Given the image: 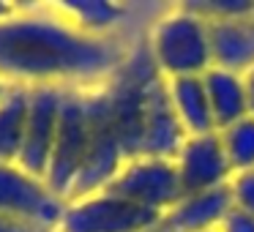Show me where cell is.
Here are the masks:
<instances>
[{
    "mask_svg": "<svg viewBox=\"0 0 254 232\" xmlns=\"http://www.w3.org/2000/svg\"><path fill=\"white\" fill-rule=\"evenodd\" d=\"M123 52L107 36L79 30L61 14H17L0 19V79L22 88H77L107 79Z\"/></svg>",
    "mask_w": 254,
    "mask_h": 232,
    "instance_id": "cell-1",
    "label": "cell"
},
{
    "mask_svg": "<svg viewBox=\"0 0 254 232\" xmlns=\"http://www.w3.org/2000/svg\"><path fill=\"white\" fill-rule=\"evenodd\" d=\"M150 55L164 79L202 77L213 68L210 22L189 8L170 14L156 25L150 39Z\"/></svg>",
    "mask_w": 254,
    "mask_h": 232,
    "instance_id": "cell-2",
    "label": "cell"
},
{
    "mask_svg": "<svg viewBox=\"0 0 254 232\" xmlns=\"http://www.w3.org/2000/svg\"><path fill=\"white\" fill-rule=\"evenodd\" d=\"M90 139H93V120H90L88 90L66 88L58 139L44 175V183L50 186V191L66 202L74 197V186H77L79 170H82L85 156L90 150Z\"/></svg>",
    "mask_w": 254,
    "mask_h": 232,
    "instance_id": "cell-3",
    "label": "cell"
},
{
    "mask_svg": "<svg viewBox=\"0 0 254 232\" xmlns=\"http://www.w3.org/2000/svg\"><path fill=\"white\" fill-rule=\"evenodd\" d=\"M107 191L118 194V197L128 199V202L139 205V208L150 210V213L164 219L183 197V186L178 177V167L172 159H150V156H139V159L126 161L121 175L112 180Z\"/></svg>",
    "mask_w": 254,
    "mask_h": 232,
    "instance_id": "cell-4",
    "label": "cell"
},
{
    "mask_svg": "<svg viewBox=\"0 0 254 232\" xmlns=\"http://www.w3.org/2000/svg\"><path fill=\"white\" fill-rule=\"evenodd\" d=\"M88 101H90V120H93V139H90V150H88V156H85L82 170H79L71 199L107 191V188L112 186V180L121 175V170L126 167V156H123L115 126H112L104 90L88 93ZM71 199H68V202H71Z\"/></svg>",
    "mask_w": 254,
    "mask_h": 232,
    "instance_id": "cell-5",
    "label": "cell"
},
{
    "mask_svg": "<svg viewBox=\"0 0 254 232\" xmlns=\"http://www.w3.org/2000/svg\"><path fill=\"white\" fill-rule=\"evenodd\" d=\"M156 221H161V216L112 191H99L66 202L58 232H142Z\"/></svg>",
    "mask_w": 254,
    "mask_h": 232,
    "instance_id": "cell-6",
    "label": "cell"
},
{
    "mask_svg": "<svg viewBox=\"0 0 254 232\" xmlns=\"http://www.w3.org/2000/svg\"><path fill=\"white\" fill-rule=\"evenodd\" d=\"M0 213L58 232L66 213V199L55 197L41 177L25 172L19 164H0Z\"/></svg>",
    "mask_w": 254,
    "mask_h": 232,
    "instance_id": "cell-7",
    "label": "cell"
},
{
    "mask_svg": "<svg viewBox=\"0 0 254 232\" xmlns=\"http://www.w3.org/2000/svg\"><path fill=\"white\" fill-rule=\"evenodd\" d=\"M66 88L61 85H39L30 88L28 99V123H25V142L17 164L25 172L44 180L47 167L52 159V148L58 139V126H61V112Z\"/></svg>",
    "mask_w": 254,
    "mask_h": 232,
    "instance_id": "cell-8",
    "label": "cell"
},
{
    "mask_svg": "<svg viewBox=\"0 0 254 232\" xmlns=\"http://www.w3.org/2000/svg\"><path fill=\"white\" fill-rule=\"evenodd\" d=\"M175 167H178L183 194L230 186L232 175H235L230 167V159L224 153L219 131L186 137V142L181 145V150L175 156Z\"/></svg>",
    "mask_w": 254,
    "mask_h": 232,
    "instance_id": "cell-9",
    "label": "cell"
},
{
    "mask_svg": "<svg viewBox=\"0 0 254 232\" xmlns=\"http://www.w3.org/2000/svg\"><path fill=\"white\" fill-rule=\"evenodd\" d=\"M186 142L181 120L170 101V88L161 77L150 88L148 104H145V120H142V156L150 159H172L175 161L181 145Z\"/></svg>",
    "mask_w": 254,
    "mask_h": 232,
    "instance_id": "cell-10",
    "label": "cell"
},
{
    "mask_svg": "<svg viewBox=\"0 0 254 232\" xmlns=\"http://www.w3.org/2000/svg\"><path fill=\"white\" fill-rule=\"evenodd\" d=\"M210 55L216 68L232 74L254 68V14L210 22Z\"/></svg>",
    "mask_w": 254,
    "mask_h": 232,
    "instance_id": "cell-11",
    "label": "cell"
},
{
    "mask_svg": "<svg viewBox=\"0 0 254 232\" xmlns=\"http://www.w3.org/2000/svg\"><path fill=\"white\" fill-rule=\"evenodd\" d=\"M232 210L230 186L210 188V191L183 194L181 202L164 216V221L175 232H213L221 227L224 216Z\"/></svg>",
    "mask_w": 254,
    "mask_h": 232,
    "instance_id": "cell-12",
    "label": "cell"
},
{
    "mask_svg": "<svg viewBox=\"0 0 254 232\" xmlns=\"http://www.w3.org/2000/svg\"><path fill=\"white\" fill-rule=\"evenodd\" d=\"M167 88H170L172 110H175L186 137L219 131L213 120V112H210V101H208V90H205L202 77L167 79Z\"/></svg>",
    "mask_w": 254,
    "mask_h": 232,
    "instance_id": "cell-13",
    "label": "cell"
},
{
    "mask_svg": "<svg viewBox=\"0 0 254 232\" xmlns=\"http://www.w3.org/2000/svg\"><path fill=\"white\" fill-rule=\"evenodd\" d=\"M202 82H205V90H208L210 112H213L219 131L249 117V96H246L243 74H232L213 66L210 71L202 74Z\"/></svg>",
    "mask_w": 254,
    "mask_h": 232,
    "instance_id": "cell-14",
    "label": "cell"
},
{
    "mask_svg": "<svg viewBox=\"0 0 254 232\" xmlns=\"http://www.w3.org/2000/svg\"><path fill=\"white\" fill-rule=\"evenodd\" d=\"M28 99L30 88L22 85H8L6 96L0 99V164L19 161L28 123Z\"/></svg>",
    "mask_w": 254,
    "mask_h": 232,
    "instance_id": "cell-15",
    "label": "cell"
},
{
    "mask_svg": "<svg viewBox=\"0 0 254 232\" xmlns=\"http://www.w3.org/2000/svg\"><path fill=\"white\" fill-rule=\"evenodd\" d=\"M52 11L93 36H104L123 17V6L107 3V0H66V3H58Z\"/></svg>",
    "mask_w": 254,
    "mask_h": 232,
    "instance_id": "cell-16",
    "label": "cell"
},
{
    "mask_svg": "<svg viewBox=\"0 0 254 232\" xmlns=\"http://www.w3.org/2000/svg\"><path fill=\"white\" fill-rule=\"evenodd\" d=\"M219 137H221V145H224L227 159H230L232 172L254 170V117L252 115L221 128Z\"/></svg>",
    "mask_w": 254,
    "mask_h": 232,
    "instance_id": "cell-17",
    "label": "cell"
},
{
    "mask_svg": "<svg viewBox=\"0 0 254 232\" xmlns=\"http://www.w3.org/2000/svg\"><path fill=\"white\" fill-rule=\"evenodd\" d=\"M230 197L232 208L254 213V170L249 172H235L230 180Z\"/></svg>",
    "mask_w": 254,
    "mask_h": 232,
    "instance_id": "cell-18",
    "label": "cell"
},
{
    "mask_svg": "<svg viewBox=\"0 0 254 232\" xmlns=\"http://www.w3.org/2000/svg\"><path fill=\"white\" fill-rule=\"evenodd\" d=\"M219 232H254V213H246V210L232 208L230 213L224 216Z\"/></svg>",
    "mask_w": 254,
    "mask_h": 232,
    "instance_id": "cell-19",
    "label": "cell"
},
{
    "mask_svg": "<svg viewBox=\"0 0 254 232\" xmlns=\"http://www.w3.org/2000/svg\"><path fill=\"white\" fill-rule=\"evenodd\" d=\"M0 232H47L39 224L25 219H14V216H3L0 213Z\"/></svg>",
    "mask_w": 254,
    "mask_h": 232,
    "instance_id": "cell-20",
    "label": "cell"
},
{
    "mask_svg": "<svg viewBox=\"0 0 254 232\" xmlns=\"http://www.w3.org/2000/svg\"><path fill=\"white\" fill-rule=\"evenodd\" d=\"M243 82H246V96H249V115L254 117V68H249L243 74Z\"/></svg>",
    "mask_w": 254,
    "mask_h": 232,
    "instance_id": "cell-21",
    "label": "cell"
},
{
    "mask_svg": "<svg viewBox=\"0 0 254 232\" xmlns=\"http://www.w3.org/2000/svg\"><path fill=\"white\" fill-rule=\"evenodd\" d=\"M142 232H175V230H172V227L167 224L164 219H161V221H156L153 227H148V230H142Z\"/></svg>",
    "mask_w": 254,
    "mask_h": 232,
    "instance_id": "cell-22",
    "label": "cell"
},
{
    "mask_svg": "<svg viewBox=\"0 0 254 232\" xmlns=\"http://www.w3.org/2000/svg\"><path fill=\"white\" fill-rule=\"evenodd\" d=\"M14 14V6H6V3H0V19H6Z\"/></svg>",
    "mask_w": 254,
    "mask_h": 232,
    "instance_id": "cell-23",
    "label": "cell"
},
{
    "mask_svg": "<svg viewBox=\"0 0 254 232\" xmlns=\"http://www.w3.org/2000/svg\"><path fill=\"white\" fill-rule=\"evenodd\" d=\"M6 90H8V85L3 82V79H0V99H3V96H6Z\"/></svg>",
    "mask_w": 254,
    "mask_h": 232,
    "instance_id": "cell-24",
    "label": "cell"
},
{
    "mask_svg": "<svg viewBox=\"0 0 254 232\" xmlns=\"http://www.w3.org/2000/svg\"><path fill=\"white\" fill-rule=\"evenodd\" d=\"M213 232H219V230H213Z\"/></svg>",
    "mask_w": 254,
    "mask_h": 232,
    "instance_id": "cell-25",
    "label": "cell"
}]
</instances>
